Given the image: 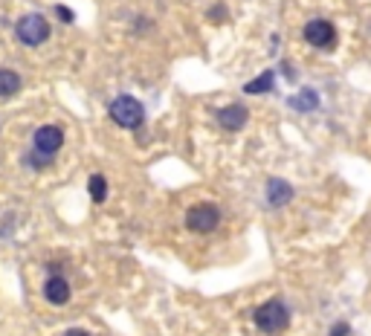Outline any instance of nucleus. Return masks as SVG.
I'll list each match as a JSON object with an SVG mask.
<instances>
[{"label":"nucleus","mask_w":371,"mask_h":336,"mask_svg":"<svg viewBox=\"0 0 371 336\" xmlns=\"http://www.w3.org/2000/svg\"><path fill=\"white\" fill-rule=\"evenodd\" d=\"M56 15H59V18L64 21V23H73V18H76V15H73V12L67 9V6H56Z\"/></svg>","instance_id":"obj_14"},{"label":"nucleus","mask_w":371,"mask_h":336,"mask_svg":"<svg viewBox=\"0 0 371 336\" xmlns=\"http://www.w3.org/2000/svg\"><path fill=\"white\" fill-rule=\"evenodd\" d=\"M218 224H220V209L212 206V203H195L189 212H186V226H189L192 232L209 235Z\"/></svg>","instance_id":"obj_4"},{"label":"nucleus","mask_w":371,"mask_h":336,"mask_svg":"<svg viewBox=\"0 0 371 336\" xmlns=\"http://www.w3.org/2000/svg\"><path fill=\"white\" fill-rule=\"evenodd\" d=\"M293 200V186L290 183H285V180H270L267 183V203L270 206H285V203H290Z\"/></svg>","instance_id":"obj_9"},{"label":"nucleus","mask_w":371,"mask_h":336,"mask_svg":"<svg viewBox=\"0 0 371 336\" xmlns=\"http://www.w3.org/2000/svg\"><path fill=\"white\" fill-rule=\"evenodd\" d=\"M305 41L310 47H316V50H328V47H334L337 44V29H334V23L331 21H308L305 23Z\"/></svg>","instance_id":"obj_6"},{"label":"nucleus","mask_w":371,"mask_h":336,"mask_svg":"<svg viewBox=\"0 0 371 336\" xmlns=\"http://www.w3.org/2000/svg\"><path fill=\"white\" fill-rule=\"evenodd\" d=\"M348 330H351V327H348L345 322H340V325H334V330H331V336H348Z\"/></svg>","instance_id":"obj_15"},{"label":"nucleus","mask_w":371,"mask_h":336,"mask_svg":"<svg viewBox=\"0 0 371 336\" xmlns=\"http://www.w3.org/2000/svg\"><path fill=\"white\" fill-rule=\"evenodd\" d=\"M273 88H275V73L267 70V73H261L258 78H253V81L244 84V93H250V96H253V93H270Z\"/></svg>","instance_id":"obj_11"},{"label":"nucleus","mask_w":371,"mask_h":336,"mask_svg":"<svg viewBox=\"0 0 371 336\" xmlns=\"http://www.w3.org/2000/svg\"><path fill=\"white\" fill-rule=\"evenodd\" d=\"M44 296L50 305H67L70 302V281L64 275H50L44 284Z\"/></svg>","instance_id":"obj_8"},{"label":"nucleus","mask_w":371,"mask_h":336,"mask_svg":"<svg viewBox=\"0 0 371 336\" xmlns=\"http://www.w3.org/2000/svg\"><path fill=\"white\" fill-rule=\"evenodd\" d=\"M108 113H111V119L119 125V128H125V131L143 128V122H146V107H143V102L133 99V96H116L111 102Z\"/></svg>","instance_id":"obj_1"},{"label":"nucleus","mask_w":371,"mask_h":336,"mask_svg":"<svg viewBox=\"0 0 371 336\" xmlns=\"http://www.w3.org/2000/svg\"><path fill=\"white\" fill-rule=\"evenodd\" d=\"M24 88V78L15 70H0V99H12Z\"/></svg>","instance_id":"obj_10"},{"label":"nucleus","mask_w":371,"mask_h":336,"mask_svg":"<svg viewBox=\"0 0 371 336\" xmlns=\"http://www.w3.org/2000/svg\"><path fill=\"white\" fill-rule=\"evenodd\" d=\"M64 336H90V333H87V330H81V327H70Z\"/></svg>","instance_id":"obj_16"},{"label":"nucleus","mask_w":371,"mask_h":336,"mask_svg":"<svg viewBox=\"0 0 371 336\" xmlns=\"http://www.w3.org/2000/svg\"><path fill=\"white\" fill-rule=\"evenodd\" d=\"M87 191H90V200L93 203H105L108 200V180L102 174H93L90 183H87Z\"/></svg>","instance_id":"obj_12"},{"label":"nucleus","mask_w":371,"mask_h":336,"mask_svg":"<svg viewBox=\"0 0 371 336\" xmlns=\"http://www.w3.org/2000/svg\"><path fill=\"white\" fill-rule=\"evenodd\" d=\"M253 319H255V325H258L264 333L275 336V333L288 330V325H290V310L285 308V302L273 299V302H264L261 308H255Z\"/></svg>","instance_id":"obj_2"},{"label":"nucleus","mask_w":371,"mask_h":336,"mask_svg":"<svg viewBox=\"0 0 371 336\" xmlns=\"http://www.w3.org/2000/svg\"><path fill=\"white\" fill-rule=\"evenodd\" d=\"M290 107H296V110H316L319 107V93L316 90H302L299 96L290 99Z\"/></svg>","instance_id":"obj_13"},{"label":"nucleus","mask_w":371,"mask_h":336,"mask_svg":"<svg viewBox=\"0 0 371 336\" xmlns=\"http://www.w3.org/2000/svg\"><path fill=\"white\" fill-rule=\"evenodd\" d=\"M50 21H46L44 15H38V12H29V15H24L18 23H15V35H18V41L21 44H26V47H41L46 38H50Z\"/></svg>","instance_id":"obj_3"},{"label":"nucleus","mask_w":371,"mask_h":336,"mask_svg":"<svg viewBox=\"0 0 371 336\" xmlns=\"http://www.w3.org/2000/svg\"><path fill=\"white\" fill-rule=\"evenodd\" d=\"M218 122H220L223 131H241L250 122V110L244 105H226V107L218 110Z\"/></svg>","instance_id":"obj_7"},{"label":"nucleus","mask_w":371,"mask_h":336,"mask_svg":"<svg viewBox=\"0 0 371 336\" xmlns=\"http://www.w3.org/2000/svg\"><path fill=\"white\" fill-rule=\"evenodd\" d=\"M61 145H64V131L56 128V125H44L32 137V151L41 154L44 159H53L61 151Z\"/></svg>","instance_id":"obj_5"}]
</instances>
